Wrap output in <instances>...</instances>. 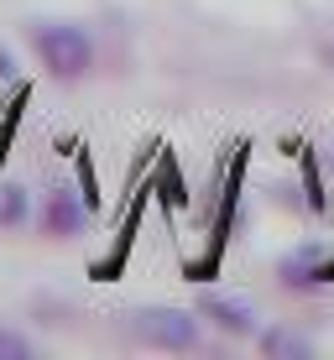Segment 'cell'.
Segmentation results:
<instances>
[{"instance_id": "2", "label": "cell", "mask_w": 334, "mask_h": 360, "mask_svg": "<svg viewBox=\"0 0 334 360\" xmlns=\"http://www.w3.org/2000/svg\"><path fill=\"white\" fill-rule=\"evenodd\" d=\"M131 324L157 350H193L199 345V319L183 308H141V314H131Z\"/></svg>"}, {"instance_id": "1", "label": "cell", "mask_w": 334, "mask_h": 360, "mask_svg": "<svg viewBox=\"0 0 334 360\" xmlns=\"http://www.w3.org/2000/svg\"><path fill=\"white\" fill-rule=\"evenodd\" d=\"M32 47L42 58V68L53 79H84L94 63V42L84 27H68V21H47V27L32 32Z\"/></svg>"}, {"instance_id": "3", "label": "cell", "mask_w": 334, "mask_h": 360, "mask_svg": "<svg viewBox=\"0 0 334 360\" xmlns=\"http://www.w3.org/2000/svg\"><path fill=\"white\" fill-rule=\"evenodd\" d=\"M199 319H214V329H225V334H256V314L240 297H204Z\"/></svg>"}, {"instance_id": "8", "label": "cell", "mask_w": 334, "mask_h": 360, "mask_svg": "<svg viewBox=\"0 0 334 360\" xmlns=\"http://www.w3.org/2000/svg\"><path fill=\"white\" fill-rule=\"evenodd\" d=\"M0 355H16V360H27V355H32V345H27V340H16V334H0Z\"/></svg>"}, {"instance_id": "4", "label": "cell", "mask_w": 334, "mask_h": 360, "mask_svg": "<svg viewBox=\"0 0 334 360\" xmlns=\"http://www.w3.org/2000/svg\"><path fill=\"white\" fill-rule=\"evenodd\" d=\"M42 225H47V235H73V230L84 225V198L73 193V188H58L53 198H47Z\"/></svg>"}, {"instance_id": "9", "label": "cell", "mask_w": 334, "mask_h": 360, "mask_svg": "<svg viewBox=\"0 0 334 360\" xmlns=\"http://www.w3.org/2000/svg\"><path fill=\"white\" fill-rule=\"evenodd\" d=\"M11 79H16V63H11V53L0 47V84H11Z\"/></svg>"}, {"instance_id": "7", "label": "cell", "mask_w": 334, "mask_h": 360, "mask_svg": "<svg viewBox=\"0 0 334 360\" xmlns=\"http://www.w3.org/2000/svg\"><path fill=\"white\" fill-rule=\"evenodd\" d=\"M262 350L266 355H308V340H298V334H288V329H271V334H262Z\"/></svg>"}, {"instance_id": "5", "label": "cell", "mask_w": 334, "mask_h": 360, "mask_svg": "<svg viewBox=\"0 0 334 360\" xmlns=\"http://www.w3.org/2000/svg\"><path fill=\"white\" fill-rule=\"evenodd\" d=\"M282 277H288V288H308V282H324V256H319V245H298V251L282 262Z\"/></svg>"}, {"instance_id": "6", "label": "cell", "mask_w": 334, "mask_h": 360, "mask_svg": "<svg viewBox=\"0 0 334 360\" xmlns=\"http://www.w3.org/2000/svg\"><path fill=\"white\" fill-rule=\"evenodd\" d=\"M21 219H27V188L6 183L0 188V225H21Z\"/></svg>"}]
</instances>
